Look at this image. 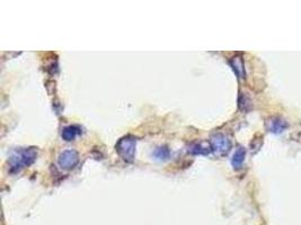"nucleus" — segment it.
Listing matches in <instances>:
<instances>
[{
    "label": "nucleus",
    "instance_id": "1",
    "mask_svg": "<svg viewBox=\"0 0 301 225\" xmlns=\"http://www.w3.org/2000/svg\"><path fill=\"white\" fill-rule=\"evenodd\" d=\"M37 158V150L34 148L16 150L9 156V170L10 173H19L24 168L33 164Z\"/></svg>",
    "mask_w": 301,
    "mask_h": 225
},
{
    "label": "nucleus",
    "instance_id": "2",
    "mask_svg": "<svg viewBox=\"0 0 301 225\" xmlns=\"http://www.w3.org/2000/svg\"><path fill=\"white\" fill-rule=\"evenodd\" d=\"M137 138L132 135H126L120 138L116 143V152L121 156L123 161L126 163L133 162L134 156H136Z\"/></svg>",
    "mask_w": 301,
    "mask_h": 225
},
{
    "label": "nucleus",
    "instance_id": "3",
    "mask_svg": "<svg viewBox=\"0 0 301 225\" xmlns=\"http://www.w3.org/2000/svg\"><path fill=\"white\" fill-rule=\"evenodd\" d=\"M209 142H210L212 152L218 156H225L231 148V142L222 133L212 135Z\"/></svg>",
    "mask_w": 301,
    "mask_h": 225
},
{
    "label": "nucleus",
    "instance_id": "4",
    "mask_svg": "<svg viewBox=\"0 0 301 225\" xmlns=\"http://www.w3.org/2000/svg\"><path fill=\"white\" fill-rule=\"evenodd\" d=\"M79 162V155L75 150H65L60 153L58 163L65 170H71Z\"/></svg>",
    "mask_w": 301,
    "mask_h": 225
},
{
    "label": "nucleus",
    "instance_id": "5",
    "mask_svg": "<svg viewBox=\"0 0 301 225\" xmlns=\"http://www.w3.org/2000/svg\"><path fill=\"white\" fill-rule=\"evenodd\" d=\"M265 126H266V130L271 132V133L280 134L284 132L289 125L281 117H270L266 121V123H265Z\"/></svg>",
    "mask_w": 301,
    "mask_h": 225
},
{
    "label": "nucleus",
    "instance_id": "6",
    "mask_svg": "<svg viewBox=\"0 0 301 225\" xmlns=\"http://www.w3.org/2000/svg\"><path fill=\"white\" fill-rule=\"evenodd\" d=\"M187 151L191 155L194 156H208L212 152L210 142L200 141V142H194V143L189 145Z\"/></svg>",
    "mask_w": 301,
    "mask_h": 225
},
{
    "label": "nucleus",
    "instance_id": "7",
    "mask_svg": "<svg viewBox=\"0 0 301 225\" xmlns=\"http://www.w3.org/2000/svg\"><path fill=\"white\" fill-rule=\"evenodd\" d=\"M230 66H231L232 70L235 71L236 76L240 78V79H243V78H245V66H244V61L243 58L240 55H235L233 58L230 59Z\"/></svg>",
    "mask_w": 301,
    "mask_h": 225
},
{
    "label": "nucleus",
    "instance_id": "8",
    "mask_svg": "<svg viewBox=\"0 0 301 225\" xmlns=\"http://www.w3.org/2000/svg\"><path fill=\"white\" fill-rule=\"evenodd\" d=\"M80 133H81V130H80L79 126H76V125H69V126L63 128L61 137L65 141L71 142V141L75 140V138Z\"/></svg>",
    "mask_w": 301,
    "mask_h": 225
},
{
    "label": "nucleus",
    "instance_id": "9",
    "mask_svg": "<svg viewBox=\"0 0 301 225\" xmlns=\"http://www.w3.org/2000/svg\"><path fill=\"white\" fill-rule=\"evenodd\" d=\"M245 158H246V149L243 148V146H238L231 158L232 167L235 168V169H239V168L243 166L244 161H245Z\"/></svg>",
    "mask_w": 301,
    "mask_h": 225
},
{
    "label": "nucleus",
    "instance_id": "10",
    "mask_svg": "<svg viewBox=\"0 0 301 225\" xmlns=\"http://www.w3.org/2000/svg\"><path fill=\"white\" fill-rule=\"evenodd\" d=\"M171 156V151L167 146H158L155 149V151L152 152V156L157 160H167Z\"/></svg>",
    "mask_w": 301,
    "mask_h": 225
}]
</instances>
